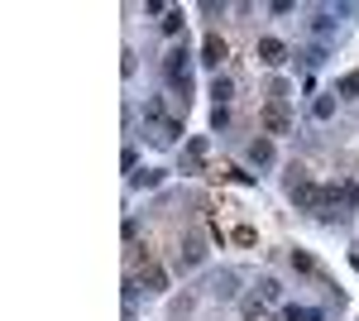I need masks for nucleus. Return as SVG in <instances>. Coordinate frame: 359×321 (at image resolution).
<instances>
[{"label":"nucleus","mask_w":359,"mask_h":321,"mask_svg":"<svg viewBox=\"0 0 359 321\" xmlns=\"http://www.w3.org/2000/svg\"><path fill=\"white\" fill-rule=\"evenodd\" d=\"M287 264L297 268V273H306V278H316V283H326V288H331V278H326V268H321V259H316L311 249H292V254H287Z\"/></svg>","instance_id":"9d476101"},{"label":"nucleus","mask_w":359,"mask_h":321,"mask_svg":"<svg viewBox=\"0 0 359 321\" xmlns=\"http://www.w3.org/2000/svg\"><path fill=\"white\" fill-rule=\"evenodd\" d=\"M182 29H187V15H182V10H168V15H163V34L177 44V34H182Z\"/></svg>","instance_id":"412c9836"},{"label":"nucleus","mask_w":359,"mask_h":321,"mask_svg":"<svg viewBox=\"0 0 359 321\" xmlns=\"http://www.w3.org/2000/svg\"><path fill=\"white\" fill-rule=\"evenodd\" d=\"M245 159L254 163L259 173H269V168H273V163H278V144H273V139H269V134H254V139H249V144H245Z\"/></svg>","instance_id":"0eeeda50"},{"label":"nucleus","mask_w":359,"mask_h":321,"mask_svg":"<svg viewBox=\"0 0 359 321\" xmlns=\"http://www.w3.org/2000/svg\"><path fill=\"white\" fill-rule=\"evenodd\" d=\"M120 168H125L130 178L139 173V154H135V144H125V154H120Z\"/></svg>","instance_id":"393cba45"},{"label":"nucleus","mask_w":359,"mask_h":321,"mask_svg":"<svg viewBox=\"0 0 359 321\" xmlns=\"http://www.w3.org/2000/svg\"><path fill=\"white\" fill-rule=\"evenodd\" d=\"M201 259H206V240H201L196 230H187V235L177 240V249H172V273H192Z\"/></svg>","instance_id":"7ed1b4c3"},{"label":"nucleus","mask_w":359,"mask_h":321,"mask_svg":"<svg viewBox=\"0 0 359 321\" xmlns=\"http://www.w3.org/2000/svg\"><path fill=\"white\" fill-rule=\"evenodd\" d=\"M192 48L177 39L172 48L163 53V86H168V96H172V106H177V115H187V106H192Z\"/></svg>","instance_id":"f257e3e1"},{"label":"nucleus","mask_w":359,"mask_h":321,"mask_svg":"<svg viewBox=\"0 0 359 321\" xmlns=\"http://www.w3.org/2000/svg\"><path fill=\"white\" fill-rule=\"evenodd\" d=\"M335 101H340L335 91H321V96L311 101V120H331V115H335Z\"/></svg>","instance_id":"6ab92c4d"},{"label":"nucleus","mask_w":359,"mask_h":321,"mask_svg":"<svg viewBox=\"0 0 359 321\" xmlns=\"http://www.w3.org/2000/svg\"><path fill=\"white\" fill-rule=\"evenodd\" d=\"M139 115H144V134H149L154 144H177V139L187 134V130H182V115H168L163 96H149Z\"/></svg>","instance_id":"f03ea898"},{"label":"nucleus","mask_w":359,"mask_h":321,"mask_svg":"<svg viewBox=\"0 0 359 321\" xmlns=\"http://www.w3.org/2000/svg\"><path fill=\"white\" fill-rule=\"evenodd\" d=\"M297 58H302V67H326L331 44H306V48H297Z\"/></svg>","instance_id":"2eb2a0df"},{"label":"nucleus","mask_w":359,"mask_h":321,"mask_svg":"<svg viewBox=\"0 0 359 321\" xmlns=\"http://www.w3.org/2000/svg\"><path fill=\"white\" fill-rule=\"evenodd\" d=\"M240 283H245L240 268H221V273L206 278V297H211V302H235V297H240Z\"/></svg>","instance_id":"39448f33"},{"label":"nucleus","mask_w":359,"mask_h":321,"mask_svg":"<svg viewBox=\"0 0 359 321\" xmlns=\"http://www.w3.org/2000/svg\"><path fill=\"white\" fill-rule=\"evenodd\" d=\"M254 58H259L264 67H283V63H287V44L273 39V34H264V39L254 44Z\"/></svg>","instance_id":"1a4fd4ad"},{"label":"nucleus","mask_w":359,"mask_h":321,"mask_svg":"<svg viewBox=\"0 0 359 321\" xmlns=\"http://www.w3.org/2000/svg\"><path fill=\"white\" fill-rule=\"evenodd\" d=\"M306 34H311L316 44H331L335 34H340V20H335V5H316V10H306Z\"/></svg>","instance_id":"20e7f679"},{"label":"nucleus","mask_w":359,"mask_h":321,"mask_svg":"<svg viewBox=\"0 0 359 321\" xmlns=\"http://www.w3.org/2000/svg\"><path fill=\"white\" fill-rule=\"evenodd\" d=\"M240 317H245V321H264V317H269V302H264L259 293L240 297Z\"/></svg>","instance_id":"dca6fc26"},{"label":"nucleus","mask_w":359,"mask_h":321,"mask_svg":"<svg viewBox=\"0 0 359 321\" xmlns=\"http://www.w3.org/2000/svg\"><path fill=\"white\" fill-rule=\"evenodd\" d=\"M225 178L240 183V188H254V173H245V168H225Z\"/></svg>","instance_id":"a878e982"},{"label":"nucleus","mask_w":359,"mask_h":321,"mask_svg":"<svg viewBox=\"0 0 359 321\" xmlns=\"http://www.w3.org/2000/svg\"><path fill=\"white\" fill-rule=\"evenodd\" d=\"M259 134H269V139L292 134V115H287V106H264L259 110Z\"/></svg>","instance_id":"423d86ee"},{"label":"nucleus","mask_w":359,"mask_h":321,"mask_svg":"<svg viewBox=\"0 0 359 321\" xmlns=\"http://www.w3.org/2000/svg\"><path fill=\"white\" fill-rule=\"evenodd\" d=\"M235 101V77L230 72H216L211 77V106H230Z\"/></svg>","instance_id":"f8f14e48"},{"label":"nucleus","mask_w":359,"mask_h":321,"mask_svg":"<svg viewBox=\"0 0 359 321\" xmlns=\"http://www.w3.org/2000/svg\"><path fill=\"white\" fill-rule=\"evenodd\" d=\"M254 293L264 297V302H283V283H278L273 273H259V283H254Z\"/></svg>","instance_id":"f3484780"},{"label":"nucleus","mask_w":359,"mask_h":321,"mask_svg":"<svg viewBox=\"0 0 359 321\" xmlns=\"http://www.w3.org/2000/svg\"><path fill=\"white\" fill-rule=\"evenodd\" d=\"M287 96H292V86H287L283 77L269 81V106H287Z\"/></svg>","instance_id":"4be33fe9"},{"label":"nucleus","mask_w":359,"mask_h":321,"mask_svg":"<svg viewBox=\"0 0 359 321\" xmlns=\"http://www.w3.org/2000/svg\"><path fill=\"white\" fill-rule=\"evenodd\" d=\"M163 178H168V168H139L130 183H135L139 192H154V188H163Z\"/></svg>","instance_id":"4468645a"},{"label":"nucleus","mask_w":359,"mask_h":321,"mask_svg":"<svg viewBox=\"0 0 359 321\" xmlns=\"http://www.w3.org/2000/svg\"><path fill=\"white\" fill-rule=\"evenodd\" d=\"M211 130H216V134L230 130V106H211Z\"/></svg>","instance_id":"b1692460"},{"label":"nucleus","mask_w":359,"mask_h":321,"mask_svg":"<svg viewBox=\"0 0 359 321\" xmlns=\"http://www.w3.org/2000/svg\"><path fill=\"white\" fill-rule=\"evenodd\" d=\"M292 10H297L292 0H273V5H269V15H292Z\"/></svg>","instance_id":"bb28decb"},{"label":"nucleus","mask_w":359,"mask_h":321,"mask_svg":"<svg viewBox=\"0 0 359 321\" xmlns=\"http://www.w3.org/2000/svg\"><path fill=\"white\" fill-rule=\"evenodd\" d=\"M283 321H326L321 307H306V302H287L283 307Z\"/></svg>","instance_id":"ddd939ff"},{"label":"nucleus","mask_w":359,"mask_h":321,"mask_svg":"<svg viewBox=\"0 0 359 321\" xmlns=\"http://www.w3.org/2000/svg\"><path fill=\"white\" fill-rule=\"evenodd\" d=\"M201 168H206V139L196 134L182 144V173H201Z\"/></svg>","instance_id":"9b49d317"},{"label":"nucleus","mask_w":359,"mask_h":321,"mask_svg":"<svg viewBox=\"0 0 359 321\" xmlns=\"http://www.w3.org/2000/svg\"><path fill=\"white\" fill-rule=\"evenodd\" d=\"M196 15H206V20H225V15H235V5H225V0H201Z\"/></svg>","instance_id":"aec40b11"},{"label":"nucleus","mask_w":359,"mask_h":321,"mask_svg":"<svg viewBox=\"0 0 359 321\" xmlns=\"http://www.w3.org/2000/svg\"><path fill=\"white\" fill-rule=\"evenodd\" d=\"M225 58H230V44H225L221 34H206V39H201V53H196V63H201V67H211V72H221Z\"/></svg>","instance_id":"6e6552de"},{"label":"nucleus","mask_w":359,"mask_h":321,"mask_svg":"<svg viewBox=\"0 0 359 321\" xmlns=\"http://www.w3.org/2000/svg\"><path fill=\"white\" fill-rule=\"evenodd\" d=\"M230 240L245 244V249H254V244H259V230H254V225H235V230H230Z\"/></svg>","instance_id":"5701e85b"},{"label":"nucleus","mask_w":359,"mask_h":321,"mask_svg":"<svg viewBox=\"0 0 359 321\" xmlns=\"http://www.w3.org/2000/svg\"><path fill=\"white\" fill-rule=\"evenodd\" d=\"M331 91L340 96V101H359V67H355V72H345V77L335 81Z\"/></svg>","instance_id":"a211bd4d"}]
</instances>
